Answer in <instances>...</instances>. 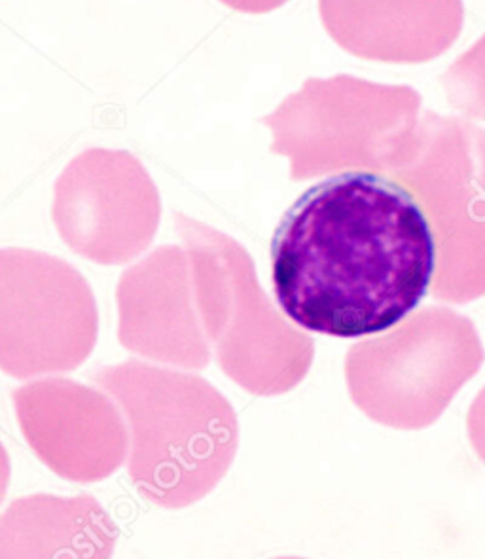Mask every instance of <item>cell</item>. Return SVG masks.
<instances>
[{"instance_id": "cell-7", "label": "cell", "mask_w": 485, "mask_h": 559, "mask_svg": "<svg viewBox=\"0 0 485 559\" xmlns=\"http://www.w3.org/2000/svg\"><path fill=\"white\" fill-rule=\"evenodd\" d=\"M474 126L425 112L406 162L391 175L422 203L436 241L435 300H478L485 277L471 247L485 239V190L474 159Z\"/></svg>"}, {"instance_id": "cell-13", "label": "cell", "mask_w": 485, "mask_h": 559, "mask_svg": "<svg viewBox=\"0 0 485 559\" xmlns=\"http://www.w3.org/2000/svg\"><path fill=\"white\" fill-rule=\"evenodd\" d=\"M442 82L451 107L485 120V35L446 71Z\"/></svg>"}, {"instance_id": "cell-14", "label": "cell", "mask_w": 485, "mask_h": 559, "mask_svg": "<svg viewBox=\"0 0 485 559\" xmlns=\"http://www.w3.org/2000/svg\"><path fill=\"white\" fill-rule=\"evenodd\" d=\"M469 438L474 445V452L485 463V389H482V393L469 409Z\"/></svg>"}, {"instance_id": "cell-5", "label": "cell", "mask_w": 485, "mask_h": 559, "mask_svg": "<svg viewBox=\"0 0 485 559\" xmlns=\"http://www.w3.org/2000/svg\"><path fill=\"white\" fill-rule=\"evenodd\" d=\"M433 308L422 309L399 330L358 344L347 353L345 378L351 399L378 424L402 430L425 429L440 419L453 396L476 376L484 349L476 332L453 345L440 336L456 313L438 308L427 337Z\"/></svg>"}, {"instance_id": "cell-17", "label": "cell", "mask_w": 485, "mask_h": 559, "mask_svg": "<svg viewBox=\"0 0 485 559\" xmlns=\"http://www.w3.org/2000/svg\"><path fill=\"white\" fill-rule=\"evenodd\" d=\"M10 478H12V463H10L7 448L0 442V507H2V502L7 499Z\"/></svg>"}, {"instance_id": "cell-3", "label": "cell", "mask_w": 485, "mask_h": 559, "mask_svg": "<svg viewBox=\"0 0 485 559\" xmlns=\"http://www.w3.org/2000/svg\"><path fill=\"white\" fill-rule=\"evenodd\" d=\"M175 230L190 260L201 329L222 372L255 396L298 388L314 362V340L286 323L265 296L247 249L182 213Z\"/></svg>"}, {"instance_id": "cell-8", "label": "cell", "mask_w": 485, "mask_h": 559, "mask_svg": "<svg viewBox=\"0 0 485 559\" xmlns=\"http://www.w3.org/2000/svg\"><path fill=\"white\" fill-rule=\"evenodd\" d=\"M51 218L79 257L100 265L128 264L154 241L162 198L133 154L90 148L59 175Z\"/></svg>"}, {"instance_id": "cell-16", "label": "cell", "mask_w": 485, "mask_h": 559, "mask_svg": "<svg viewBox=\"0 0 485 559\" xmlns=\"http://www.w3.org/2000/svg\"><path fill=\"white\" fill-rule=\"evenodd\" d=\"M474 159H476V177H478L480 187L485 190V130H480L474 126Z\"/></svg>"}, {"instance_id": "cell-12", "label": "cell", "mask_w": 485, "mask_h": 559, "mask_svg": "<svg viewBox=\"0 0 485 559\" xmlns=\"http://www.w3.org/2000/svg\"><path fill=\"white\" fill-rule=\"evenodd\" d=\"M118 537L93 495H27L0 514V559H113Z\"/></svg>"}, {"instance_id": "cell-11", "label": "cell", "mask_w": 485, "mask_h": 559, "mask_svg": "<svg viewBox=\"0 0 485 559\" xmlns=\"http://www.w3.org/2000/svg\"><path fill=\"white\" fill-rule=\"evenodd\" d=\"M322 25L340 48L383 63H425L463 31V0H319Z\"/></svg>"}, {"instance_id": "cell-9", "label": "cell", "mask_w": 485, "mask_h": 559, "mask_svg": "<svg viewBox=\"0 0 485 559\" xmlns=\"http://www.w3.org/2000/svg\"><path fill=\"white\" fill-rule=\"evenodd\" d=\"M12 402L23 438L59 478L97 484L128 463L126 417L103 389L44 378L15 389Z\"/></svg>"}, {"instance_id": "cell-15", "label": "cell", "mask_w": 485, "mask_h": 559, "mask_svg": "<svg viewBox=\"0 0 485 559\" xmlns=\"http://www.w3.org/2000/svg\"><path fill=\"white\" fill-rule=\"evenodd\" d=\"M224 7L232 8L241 14H268L277 8L285 7L288 0H221Z\"/></svg>"}, {"instance_id": "cell-4", "label": "cell", "mask_w": 485, "mask_h": 559, "mask_svg": "<svg viewBox=\"0 0 485 559\" xmlns=\"http://www.w3.org/2000/svg\"><path fill=\"white\" fill-rule=\"evenodd\" d=\"M422 95L338 74L309 79L260 122L272 152L291 159V179L342 171L393 175L406 162L419 128Z\"/></svg>"}, {"instance_id": "cell-6", "label": "cell", "mask_w": 485, "mask_h": 559, "mask_svg": "<svg viewBox=\"0 0 485 559\" xmlns=\"http://www.w3.org/2000/svg\"><path fill=\"white\" fill-rule=\"evenodd\" d=\"M99 336V309L74 265L33 249H0V370L14 380L71 372Z\"/></svg>"}, {"instance_id": "cell-18", "label": "cell", "mask_w": 485, "mask_h": 559, "mask_svg": "<svg viewBox=\"0 0 485 559\" xmlns=\"http://www.w3.org/2000/svg\"><path fill=\"white\" fill-rule=\"evenodd\" d=\"M273 559H307V558H298V556H283V558H273Z\"/></svg>"}, {"instance_id": "cell-10", "label": "cell", "mask_w": 485, "mask_h": 559, "mask_svg": "<svg viewBox=\"0 0 485 559\" xmlns=\"http://www.w3.org/2000/svg\"><path fill=\"white\" fill-rule=\"evenodd\" d=\"M118 340L139 357L203 370L213 357L201 329L185 247H157L121 273L116 288Z\"/></svg>"}, {"instance_id": "cell-2", "label": "cell", "mask_w": 485, "mask_h": 559, "mask_svg": "<svg viewBox=\"0 0 485 559\" xmlns=\"http://www.w3.org/2000/svg\"><path fill=\"white\" fill-rule=\"evenodd\" d=\"M129 430L128 474L159 509L203 501L228 474L239 450V419L228 399L196 373L126 360L93 370Z\"/></svg>"}, {"instance_id": "cell-1", "label": "cell", "mask_w": 485, "mask_h": 559, "mask_svg": "<svg viewBox=\"0 0 485 559\" xmlns=\"http://www.w3.org/2000/svg\"><path fill=\"white\" fill-rule=\"evenodd\" d=\"M436 241L422 203L376 171H343L294 201L272 239L273 293L296 326L379 334L430 293Z\"/></svg>"}]
</instances>
